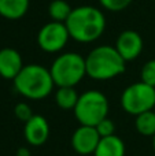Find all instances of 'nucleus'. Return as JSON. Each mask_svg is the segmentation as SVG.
Here are the masks:
<instances>
[{
    "label": "nucleus",
    "mask_w": 155,
    "mask_h": 156,
    "mask_svg": "<svg viewBox=\"0 0 155 156\" xmlns=\"http://www.w3.org/2000/svg\"><path fill=\"white\" fill-rule=\"evenodd\" d=\"M23 60L16 49L14 48H3L0 49V77L4 80H11L19 74L23 69Z\"/></svg>",
    "instance_id": "9b49d317"
},
{
    "label": "nucleus",
    "mask_w": 155,
    "mask_h": 156,
    "mask_svg": "<svg viewBox=\"0 0 155 156\" xmlns=\"http://www.w3.org/2000/svg\"><path fill=\"white\" fill-rule=\"evenodd\" d=\"M49 71L58 88L76 86L87 76L85 58L76 52H66L52 62Z\"/></svg>",
    "instance_id": "20e7f679"
},
{
    "label": "nucleus",
    "mask_w": 155,
    "mask_h": 156,
    "mask_svg": "<svg viewBox=\"0 0 155 156\" xmlns=\"http://www.w3.org/2000/svg\"><path fill=\"white\" fill-rule=\"evenodd\" d=\"M99 2L106 10L113 11V12H118V11L125 10L133 0H99Z\"/></svg>",
    "instance_id": "6ab92c4d"
},
{
    "label": "nucleus",
    "mask_w": 155,
    "mask_h": 156,
    "mask_svg": "<svg viewBox=\"0 0 155 156\" xmlns=\"http://www.w3.org/2000/svg\"><path fill=\"white\" fill-rule=\"evenodd\" d=\"M135 126L139 134L144 137H154L155 134V111H147L136 116Z\"/></svg>",
    "instance_id": "2eb2a0df"
},
{
    "label": "nucleus",
    "mask_w": 155,
    "mask_h": 156,
    "mask_svg": "<svg viewBox=\"0 0 155 156\" xmlns=\"http://www.w3.org/2000/svg\"><path fill=\"white\" fill-rule=\"evenodd\" d=\"M65 25L70 38L78 43H93L104 33L106 16L99 8L81 5L73 8Z\"/></svg>",
    "instance_id": "f257e3e1"
},
{
    "label": "nucleus",
    "mask_w": 155,
    "mask_h": 156,
    "mask_svg": "<svg viewBox=\"0 0 155 156\" xmlns=\"http://www.w3.org/2000/svg\"><path fill=\"white\" fill-rule=\"evenodd\" d=\"M14 114H15V116L21 122H27L33 115H34L33 111H32V108H30V105L27 104V103H23V101L18 103V104L15 105V108H14Z\"/></svg>",
    "instance_id": "aec40b11"
},
{
    "label": "nucleus",
    "mask_w": 155,
    "mask_h": 156,
    "mask_svg": "<svg viewBox=\"0 0 155 156\" xmlns=\"http://www.w3.org/2000/svg\"><path fill=\"white\" fill-rule=\"evenodd\" d=\"M125 63L115 47L99 45L85 58L87 76L95 81L113 80L125 71Z\"/></svg>",
    "instance_id": "7ed1b4c3"
},
{
    "label": "nucleus",
    "mask_w": 155,
    "mask_h": 156,
    "mask_svg": "<svg viewBox=\"0 0 155 156\" xmlns=\"http://www.w3.org/2000/svg\"><path fill=\"white\" fill-rule=\"evenodd\" d=\"M140 77H142V82L155 88V59L148 60V62L143 66Z\"/></svg>",
    "instance_id": "f3484780"
},
{
    "label": "nucleus",
    "mask_w": 155,
    "mask_h": 156,
    "mask_svg": "<svg viewBox=\"0 0 155 156\" xmlns=\"http://www.w3.org/2000/svg\"><path fill=\"white\" fill-rule=\"evenodd\" d=\"M154 111H155V108H154Z\"/></svg>",
    "instance_id": "5701e85b"
},
{
    "label": "nucleus",
    "mask_w": 155,
    "mask_h": 156,
    "mask_svg": "<svg viewBox=\"0 0 155 156\" xmlns=\"http://www.w3.org/2000/svg\"><path fill=\"white\" fill-rule=\"evenodd\" d=\"M99 141H100V136L95 126L80 125L71 136V147L77 154L82 156L93 155Z\"/></svg>",
    "instance_id": "6e6552de"
},
{
    "label": "nucleus",
    "mask_w": 155,
    "mask_h": 156,
    "mask_svg": "<svg viewBox=\"0 0 155 156\" xmlns=\"http://www.w3.org/2000/svg\"><path fill=\"white\" fill-rule=\"evenodd\" d=\"M69 38L70 34L66 25L62 22L51 21L40 29L37 34V44L43 51L48 54H55L65 48Z\"/></svg>",
    "instance_id": "0eeeda50"
},
{
    "label": "nucleus",
    "mask_w": 155,
    "mask_h": 156,
    "mask_svg": "<svg viewBox=\"0 0 155 156\" xmlns=\"http://www.w3.org/2000/svg\"><path fill=\"white\" fill-rule=\"evenodd\" d=\"M13 82L15 90L30 100H41L49 96L55 86L49 69L41 65L23 66Z\"/></svg>",
    "instance_id": "f03ea898"
},
{
    "label": "nucleus",
    "mask_w": 155,
    "mask_h": 156,
    "mask_svg": "<svg viewBox=\"0 0 155 156\" xmlns=\"http://www.w3.org/2000/svg\"><path fill=\"white\" fill-rule=\"evenodd\" d=\"M121 105L129 115H140L155 108V88L144 82L126 86L121 94Z\"/></svg>",
    "instance_id": "423d86ee"
},
{
    "label": "nucleus",
    "mask_w": 155,
    "mask_h": 156,
    "mask_svg": "<svg viewBox=\"0 0 155 156\" xmlns=\"http://www.w3.org/2000/svg\"><path fill=\"white\" fill-rule=\"evenodd\" d=\"M78 97L80 94L77 93L74 86H62V88H58L55 93V101L58 107L62 110H74Z\"/></svg>",
    "instance_id": "4468645a"
},
{
    "label": "nucleus",
    "mask_w": 155,
    "mask_h": 156,
    "mask_svg": "<svg viewBox=\"0 0 155 156\" xmlns=\"http://www.w3.org/2000/svg\"><path fill=\"white\" fill-rule=\"evenodd\" d=\"M71 11H73V8L65 0H52L48 5V14L52 21L55 22L65 23L67 21L69 15L71 14Z\"/></svg>",
    "instance_id": "dca6fc26"
},
{
    "label": "nucleus",
    "mask_w": 155,
    "mask_h": 156,
    "mask_svg": "<svg viewBox=\"0 0 155 156\" xmlns=\"http://www.w3.org/2000/svg\"><path fill=\"white\" fill-rule=\"evenodd\" d=\"M153 147H154V149H155V134H154V137H153Z\"/></svg>",
    "instance_id": "4be33fe9"
},
{
    "label": "nucleus",
    "mask_w": 155,
    "mask_h": 156,
    "mask_svg": "<svg viewBox=\"0 0 155 156\" xmlns=\"http://www.w3.org/2000/svg\"><path fill=\"white\" fill-rule=\"evenodd\" d=\"M143 38L135 30H124L115 41V49L125 62H131L140 56L143 52Z\"/></svg>",
    "instance_id": "1a4fd4ad"
},
{
    "label": "nucleus",
    "mask_w": 155,
    "mask_h": 156,
    "mask_svg": "<svg viewBox=\"0 0 155 156\" xmlns=\"http://www.w3.org/2000/svg\"><path fill=\"white\" fill-rule=\"evenodd\" d=\"M30 0H0V16L11 21L21 19L29 10Z\"/></svg>",
    "instance_id": "ddd939ff"
},
{
    "label": "nucleus",
    "mask_w": 155,
    "mask_h": 156,
    "mask_svg": "<svg viewBox=\"0 0 155 156\" xmlns=\"http://www.w3.org/2000/svg\"><path fill=\"white\" fill-rule=\"evenodd\" d=\"M74 116L80 125L96 126L100 121L107 118L109 100L102 92L88 90L80 94L78 101L74 107Z\"/></svg>",
    "instance_id": "39448f33"
},
{
    "label": "nucleus",
    "mask_w": 155,
    "mask_h": 156,
    "mask_svg": "<svg viewBox=\"0 0 155 156\" xmlns=\"http://www.w3.org/2000/svg\"><path fill=\"white\" fill-rule=\"evenodd\" d=\"M96 130H98L99 136L102 137H109V136L115 134V123L110 118H104L96 125Z\"/></svg>",
    "instance_id": "a211bd4d"
},
{
    "label": "nucleus",
    "mask_w": 155,
    "mask_h": 156,
    "mask_svg": "<svg viewBox=\"0 0 155 156\" xmlns=\"http://www.w3.org/2000/svg\"><path fill=\"white\" fill-rule=\"evenodd\" d=\"M93 156H125V144L117 134L102 137Z\"/></svg>",
    "instance_id": "f8f14e48"
},
{
    "label": "nucleus",
    "mask_w": 155,
    "mask_h": 156,
    "mask_svg": "<svg viewBox=\"0 0 155 156\" xmlns=\"http://www.w3.org/2000/svg\"><path fill=\"white\" fill-rule=\"evenodd\" d=\"M16 156H30V152L26 148H19L16 152Z\"/></svg>",
    "instance_id": "412c9836"
},
{
    "label": "nucleus",
    "mask_w": 155,
    "mask_h": 156,
    "mask_svg": "<svg viewBox=\"0 0 155 156\" xmlns=\"http://www.w3.org/2000/svg\"><path fill=\"white\" fill-rule=\"evenodd\" d=\"M23 136L27 144L32 147H41L47 143L49 137V125L44 116L33 115L27 122H25Z\"/></svg>",
    "instance_id": "9d476101"
}]
</instances>
